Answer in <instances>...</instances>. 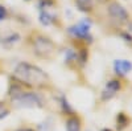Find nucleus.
Segmentation results:
<instances>
[{"label":"nucleus","instance_id":"nucleus-7","mask_svg":"<svg viewBox=\"0 0 132 131\" xmlns=\"http://www.w3.org/2000/svg\"><path fill=\"white\" fill-rule=\"evenodd\" d=\"M114 69H115V72H116L118 74L124 75V74H127L128 72H131L132 65H131V62L127 61V60H118V61H115V64H114Z\"/></svg>","mask_w":132,"mask_h":131},{"label":"nucleus","instance_id":"nucleus-6","mask_svg":"<svg viewBox=\"0 0 132 131\" xmlns=\"http://www.w3.org/2000/svg\"><path fill=\"white\" fill-rule=\"evenodd\" d=\"M119 89H120L119 81H116V80L110 81V82L106 85V89H104L103 93H102V98H103V99H110V98H112V97L116 94V91H118Z\"/></svg>","mask_w":132,"mask_h":131},{"label":"nucleus","instance_id":"nucleus-9","mask_svg":"<svg viewBox=\"0 0 132 131\" xmlns=\"http://www.w3.org/2000/svg\"><path fill=\"white\" fill-rule=\"evenodd\" d=\"M75 5L82 12H90L94 7L93 0H75Z\"/></svg>","mask_w":132,"mask_h":131},{"label":"nucleus","instance_id":"nucleus-3","mask_svg":"<svg viewBox=\"0 0 132 131\" xmlns=\"http://www.w3.org/2000/svg\"><path fill=\"white\" fill-rule=\"evenodd\" d=\"M33 49H35V52L38 54L40 57H50L52 53L54 52V49H56V47H54V44L46 38V37H42V36H38L35 42H33Z\"/></svg>","mask_w":132,"mask_h":131},{"label":"nucleus","instance_id":"nucleus-2","mask_svg":"<svg viewBox=\"0 0 132 131\" xmlns=\"http://www.w3.org/2000/svg\"><path fill=\"white\" fill-rule=\"evenodd\" d=\"M12 102L16 107H24V109H33V107H41L42 99L36 93L23 91L21 89H13V93H11Z\"/></svg>","mask_w":132,"mask_h":131},{"label":"nucleus","instance_id":"nucleus-15","mask_svg":"<svg viewBox=\"0 0 132 131\" xmlns=\"http://www.w3.org/2000/svg\"><path fill=\"white\" fill-rule=\"evenodd\" d=\"M102 131H111V130H110V128H103Z\"/></svg>","mask_w":132,"mask_h":131},{"label":"nucleus","instance_id":"nucleus-4","mask_svg":"<svg viewBox=\"0 0 132 131\" xmlns=\"http://www.w3.org/2000/svg\"><path fill=\"white\" fill-rule=\"evenodd\" d=\"M90 25H91L90 20L85 19V20L79 21L78 24L70 27V28H69V33H70L71 36H74V37L87 38V37H89V33H90Z\"/></svg>","mask_w":132,"mask_h":131},{"label":"nucleus","instance_id":"nucleus-10","mask_svg":"<svg viewBox=\"0 0 132 131\" xmlns=\"http://www.w3.org/2000/svg\"><path fill=\"white\" fill-rule=\"evenodd\" d=\"M40 23L42 25H50L54 23V16L50 15L48 11H41L40 13Z\"/></svg>","mask_w":132,"mask_h":131},{"label":"nucleus","instance_id":"nucleus-1","mask_svg":"<svg viewBox=\"0 0 132 131\" xmlns=\"http://www.w3.org/2000/svg\"><path fill=\"white\" fill-rule=\"evenodd\" d=\"M15 78L28 86L40 87L48 82V75L42 69L28 62H20L13 72Z\"/></svg>","mask_w":132,"mask_h":131},{"label":"nucleus","instance_id":"nucleus-13","mask_svg":"<svg viewBox=\"0 0 132 131\" xmlns=\"http://www.w3.org/2000/svg\"><path fill=\"white\" fill-rule=\"evenodd\" d=\"M5 17H7V9L3 5H0V21L4 20Z\"/></svg>","mask_w":132,"mask_h":131},{"label":"nucleus","instance_id":"nucleus-8","mask_svg":"<svg viewBox=\"0 0 132 131\" xmlns=\"http://www.w3.org/2000/svg\"><path fill=\"white\" fill-rule=\"evenodd\" d=\"M66 131H81V121L78 117H70L66 121Z\"/></svg>","mask_w":132,"mask_h":131},{"label":"nucleus","instance_id":"nucleus-5","mask_svg":"<svg viewBox=\"0 0 132 131\" xmlns=\"http://www.w3.org/2000/svg\"><path fill=\"white\" fill-rule=\"evenodd\" d=\"M108 13L111 15V17H114L118 21H127L128 20V12L119 3H111L110 4Z\"/></svg>","mask_w":132,"mask_h":131},{"label":"nucleus","instance_id":"nucleus-12","mask_svg":"<svg viewBox=\"0 0 132 131\" xmlns=\"http://www.w3.org/2000/svg\"><path fill=\"white\" fill-rule=\"evenodd\" d=\"M8 114H9V111L7 110V109H5V107H3V106H0V121H2L3 118H5Z\"/></svg>","mask_w":132,"mask_h":131},{"label":"nucleus","instance_id":"nucleus-14","mask_svg":"<svg viewBox=\"0 0 132 131\" xmlns=\"http://www.w3.org/2000/svg\"><path fill=\"white\" fill-rule=\"evenodd\" d=\"M16 131H35V130H32V128H28V127H25V128H19V130H16Z\"/></svg>","mask_w":132,"mask_h":131},{"label":"nucleus","instance_id":"nucleus-11","mask_svg":"<svg viewBox=\"0 0 132 131\" xmlns=\"http://www.w3.org/2000/svg\"><path fill=\"white\" fill-rule=\"evenodd\" d=\"M126 123H127V118L124 117V114H119V117H118V126L120 125V130H122L123 127H126Z\"/></svg>","mask_w":132,"mask_h":131}]
</instances>
